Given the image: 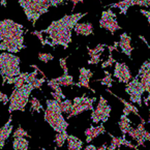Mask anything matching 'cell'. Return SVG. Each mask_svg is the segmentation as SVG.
Returning a JSON list of instances; mask_svg holds the SVG:
<instances>
[{
  "label": "cell",
  "instance_id": "6da1fadb",
  "mask_svg": "<svg viewBox=\"0 0 150 150\" xmlns=\"http://www.w3.org/2000/svg\"><path fill=\"white\" fill-rule=\"evenodd\" d=\"M87 13H77L73 15H65L63 18L57 21H53L48 28L42 30V33H47L48 38L45 40V45H49L52 48L60 45L64 49H67L71 42V30L75 28L77 23L81 20Z\"/></svg>",
  "mask_w": 150,
  "mask_h": 150
},
{
  "label": "cell",
  "instance_id": "7a4b0ae2",
  "mask_svg": "<svg viewBox=\"0 0 150 150\" xmlns=\"http://www.w3.org/2000/svg\"><path fill=\"white\" fill-rule=\"evenodd\" d=\"M0 50L8 51L9 53H18L25 49L24 27L15 21L5 19L0 22Z\"/></svg>",
  "mask_w": 150,
  "mask_h": 150
},
{
  "label": "cell",
  "instance_id": "3957f363",
  "mask_svg": "<svg viewBox=\"0 0 150 150\" xmlns=\"http://www.w3.org/2000/svg\"><path fill=\"white\" fill-rule=\"evenodd\" d=\"M47 109L45 111V120L48 122L56 132H65L69 122L62 116L60 103L56 99H47Z\"/></svg>",
  "mask_w": 150,
  "mask_h": 150
},
{
  "label": "cell",
  "instance_id": "277c9868",
  "mask_svg": "<svg viewBox=\"0 0 150 150\" xmlns=\"http://www.w3.org/2000/svg\"><path fill=\"white\" fill-rule=\"evenodd\" d=\"M33 89H34V87L32 84H25L24 86L19 89L13 88V93L9 96L11 105L8 108V113H11L13 111L24 112L25 107L29 102V95Z\"/></svg>",
  "mask_w": 150,
  "mask_h": 150
},
{
  "label": "cell",
  "instance_id": "5b68a950",
  "mask_svg": "<svg viewBox=\"0 0 150 150\" xmlns=\"http://www.w3.org/2000/svg\"><path fill=\"white\" fill-rule=\"evenodd\" d=\"M20 58L13 55V53H6L3 52L0 55V69L2 79L11 78L19 76L21 74L20 71Z\"/></svg>",
  "mask_w": 150,
  "mask_h": 150
},
{
  "label": "cell",
  "instance_id": "8992f818",
  "mask_svg": "<svg viewBox=\"0 0 150 150\" xmlns=\"http://www.w3.org/2000/svg\"><path fill=\"white\" fill-rule=\"evenodd\" d=\"M95 97H86V95H82L81 97H75L74 98V104L73 108H71V112L69 114L67 118H71L74 116H78L79 114H81L82 112L85 111H93V103L95 102Z\"/></svg>",
  "mask_w": 150,
  "mask_h": 150
},
{
  "label": "cell",
  "instance_id": "52a82bcc",
  "mask_svg": "<svg viewBox=\"0 0 150 150\" xmlns=\"http://www.w3.org/2000/svg\"><path fill=\"white\" fill-rule=\"evenodd\" d=\"M125 92L129 95L130 102L136 103L140 107H142V95L145 90L139 78L136 77L135 79H132V82H128L125 87Z\"/></svg>",
  "mask_w": 150,
  "mask_h": 150
},
{
  "label": "cell",
  "instance_id": "ba28073f",
  "mask_svg": "<svg viewBox=\"0 0 150 150\" xmlns=\"http://www.w3.org/2000/svg\"><path fill=\"white\" fill-rule=\"evenodd\" d=\"M111 113V107L108 105L107 100L104 98V96L100 95L99 97V102L97 107L92 111L91 113V119H92L93 123H98L99 121L107 122L110 117Z\"/></svg>",
  "mask_w": 150,
  "mask_h": 150
},
{
  "label": "cell",
  "instance_id": "9c48e42d",
  "mask_svg": "<svg viewBox=\"0 0 150 150\" xmlns=\"http://www.w3.org/2000/svg\"><path fill=\"white\" fill-rule=\"evenodd\" d=\"M18 1L20 3L21 7L23 8V11H24L28 21H30L34 26L40 16L44 15V11L31 0H18Z\"/></svg>",
  "mask_w": 150,
  "mask_h": 150
},
{
  "label": "cell",
  "instance_id": "30bf717a",
  "mask_svg": "<svg viewBox=\"0 0 150 150\" xmlns=\"http://www.w3.org/2000/svg\"><path fill=\"white\" fill-rule=\"evenodd\" d=\"M116 17H117V16L115 15L110 8H109L108 11H103L102 18L99 20V27L109 30L111 32V34L113 35L115 31L121 29V26L118 25Z\"/></svg>",
  "mask_w": 150,
  "mask_h": 150
},
{
  "label": "cell",
  "instance_id": "8fae6325",
  "mask_svg": "<svg viewBox=\"0 0 150 150\" xmlns=\"http://www.w3.org/2000/svg\"><path fill=\"white\" fill-rule=\"evenodd\" d=\"M137 77L143 85L145 92H148V97L145 98V105L148 106L150 102V60H147L142 64Z\"/></svg>",
  "mask_w": 150,
  "mask_h": 150
},
{
  "label": "cell",
  "instance_id": "7c38bea8",
  "mask_svg": "<svg viewBox=\"0 0 150 150\" xmlns=\"http://www.w3.org/2000/svg\"><path fill=\"white\" fill-rule=\"evenodd\" d=\"M114 76L117 78L119 83L127 84L132 79V74L128 69L126 63H120V62H115V69Z\"/></svg>",
  "mask_w": 150,
  "mask_h": 150
},
{
  "label": "cell",
  "instance_id": "4fadbf2b",
  "mask_svg": "<svg viewBox=\"0 0 150 150\" xmlns=\"http://www.w3.org/2000/svg\"><path fill=\"white\" fill-rule=\"evenodd\" d=\"M143 127H145V120H144V118H142L141 123L138 125V127L137 128L130 127L127 132L132 139L136 140V141L138 142L137 143L138 148H139L140 146H145V140H144L143 136H142V128Z\"/></svg>",
  "mask_w": 150,
  "mask_h": 150
},
{
  "label": "cell",
  "instance_id": "5bb4252c",
  "mask_svg": "<svg viewBox=\"0 0 150 150\" xmlns=\"http://www.w3.org/2000/svg\"><path fill=\"white\" fill-rule=\"evenodd\" d=\"M27 77H28V73H21L19 76L11 78H5L2 79V85L5 83L7 84H13L15 85V89H19L23 87L25 84H27Z\"/></svg>",
  "mask_w": 150,
  "mask_h": 150
},
{
  "label": "cell",
  "instance_id": "9a60e30c",
  "mask_svg": "<svg viewBox=\"0 0 150 150\" xmlns=\"http://www.w3.org/2000/svg\"><path fill=\"white\" fill-rule=\"evenodd\" d=\"M132 38L128 35L127 33H122L120 35V42H119V47L121 49V52L123 54H125L129 59H132V52L134 50V48L130 45Z\"/></svg>",
  "mask_w": 150,
  "mask_h": 150
},
{
  "label": "cell",
  "instance_id": "2e32d148",
  "mask_svg": "<svg viewBox=\"0 0 150 150\" xmlns=\"http://www.w3.org/2000/svg\"><path fill=\"white\" fill-rule=\"evenodd\" d=\"M31 1L35 3L44 11V13H48L51 6L57 7L59 5L65 4V0H31Z\"/></svg>",
  "mask_w": 150,
  "mask_h": 150
},
{
  "label": "cell",
  "instance_id": "e0dca14e",
  "mask_svg": "<svg viewBox=\"0 0 150 150\" xmlns=\"http://www.w3.org/2000/svg\"><path fill=\"white\" fill-rule=\"evenodd\" d=\"M80 76H79V84L81 87H85L87 89H90L92 92H95L90 86H89V80L90 78H92L93 73L90 69H87L85 67H80L79 69Z\"/></svg>",
  "mask_w": 150,
  "mask_h": 150
},
{
  "label": "cell",
  "instance_id": "ac0fdd59",
  "mask_svg": "<svg viewBox=\"0 0 150 150\" xmlns=\"http://www.w3.org/2000/svg\"><path fill=\"white\" fill-rule=\"evenodd\" d=\"M106 132V129H105L104 124H100L98 126H92L88 127L86 130H85V136H86V142L87 143H91L93 139L97 138L99 135H103Z\"/></svg>",
  "mask_w": 150,
  "mask_h": 150
},
{
  "label": "cell",
  "instance_id": "d6986e66",
  "mask_svg": "<svg viewBox=\"0 0 150 150\" xmlns=\"http://www.w3.org/2000/svg\"><path fill=\"white\" fill-rule=\"evenodd\" d=\"M106 91H107V92H108V93H110V94H112L113 96H115L117 99H119L120 102H121L122 104H123V106H124V109H123V114H124V115H126V116H127V115L129 114V113H134V114L137 115V116L140 118V119H142V117H141V116H140V114H139V111H138V108H136V107L134 106V105H132V104H130V103L126 102L125 99H123V98H122V97L118 96L117 94H115V93H113L112 91H111L109 88H107V90H106Z\"/></svg>",
  "mask_w": 150,
  "mask_h": 150
},
{
  "label": "cell",
  "instance_id": "ffe728a7",
  "mask_svg": "<svg viewBox=\"0 0 150 150\" xmlns=\"http://www.w3.org/2000/svg\"><path fill=\"white\" fill-rule=\"evenodd\" d=\"M11 121H13V117L9 116V119L7 122L2 126V128L0 129V148L4 147V144L6 140L9 138L11 134L13 132V125H11Z\"/></svg>",
  "mask_w": 150,
  "mask_h": 150
},
{
  "label": "cell",
  "instance_id": "44dd1931",
  "mask_svg": "<svg viewBox=\"0 0 150 150\" xmlns=\"http://www.w3.org/2000/svg\"><path fill=\"white\" fill-rule=\"evenodd\" d=\"M74 29L78 35L88 36L93 34V25L91 23H77Z\"/></svg>",
  "mask_w": 150,
  "mask_h": 150
},
{
  "label": "cell",
  "instance_id": "7402d4cb",
  "mask_svg": "<svg viewBox=\"0 0 150 150\" xmlns=\"http://www.w3.org/2000/svg\"><path fill=\"white\" fill-rule=\"evenodd\" d=\"M132 3H134V0H121L119 2L107 5L106 7H118V8L120 9V13H121V15H126L128 8L134 5Z\"/></svg>",
  "mask_w": 150,
  "mask_h": 150
},
{
  "label": "cell",
  "instance_id": "603a6c76",
  "mask_svg": "<svg viewBox=\"0 0 150 150\" xmlns=\"http://www.w3.org/2000/svg\"><path fill=\"white\" fill-rule=\"evenodd\" d=\"M54 80H55L61 87H67V86L81 87L79 83H74V78H73V76H71V75H64L63 74V76H61V77H59V78H55Z\"/></svg>",
  "mask_w": 150,
  "mask_h": 150
},
{
  "label": "cell",
  "instance_id": "cb8c5ba5",
  "mask_svg": "<svg viewBox=\"0 0 150 150\" xmlns=\"http://www.w3.org/2000/svg\"><path fill=\"white\" fill-rule=\"evenodd\" d=\"M108 135L111 137L112 141H111V145L108 147V150H114V149H119L121 146L125 145V142H126V135H123L122 137H115L113 136L112 134L108 132Z\"/></svg>",
  "mask_w": 150,
  "mask_h": 150
},
{
  "label": "cell",
  "instance_id": "d4e9b609",
  "mask_svg": "<svg viewBox=\"0 0 150 150\" xmlns=\"http://www.w3.org/2000/svg\"><path fill=\"white\" fill-rule=\"evenodd\" d=\"M67 148L69 150H81L83 148V141H81L76 136H69V138H67Z\"/></svg>",
  "mask_w": 150,
  "mask_h": 150
},
{
  "label": "cell",
  "instance_id": "484cf974",
  "mask_svg": "<svg viewBox=\"0 0 150 150\" xmlns=\"http://www.w3.org/2000/svg\"><path fill=\"white\" fill-rule=\"evenodd\" d=\"M13 147L15 150H27L29 148V141H27L25 137L13 138Z\"/></svg>",
  "mask_w": 150,
  "mask_h": 150
},
{
  "label": "cell",
  "instance_id": "4316f807",
  "mask_svg": "<svg viewBox=\"0 0 150 150\" xmlns=\"http://www.w3.org/2000/svg\"><path fill=\"white\" fill-rule=\"evenodd\" d=\"M130 123H132V121L128 119L126 115L123 114L121 117H120V120H119V122H118V125H119V128H120V130H121L122 135H126V134L128 132L129 128L132 127V126H130Z\"/></svg>",
  "mask_w": 150,
  "mask_h": 150
},
{
  "label": "cell",
  "instance_id": "83f0119b",
  "mask_svg": "<svg viewBox=\"0 0 150 150\" xmlns=\"http://www.w3.org/2000/svg\"><path fill=\"white\" fill-rule=\"evenodd\" d=\"M47 84H48L49 87H51V88L53 89L54 92H56L57 94H59L60 96L62 97V98L65 99V95H64L63 92H62L61 86H60V85L58 84V83L55 81V80H54V79H51V80H48V79H47Z\"/></svg>",
  "mask_w": 150,
  "mask_h": 150
},
{
  "label": "cell",
  "instance_id": "f1b7e54d",
  "mask_svg": "<svg viewBox=\"0 0 150 150\" xmlns=\"http://www.w3.org/2000/svg\"><path fill=\"white\" fill-rule=\"evenodd\" d=\"M69 138V135H67V132H57L56 134V137H55V142H56V145L57 147H62L64 145V142L67 140Z\"/></svg>",
  "mask_w": 150,
  "mask_h": 150
},
{
  "label": "cell",
  "instance_id": "f546056e",
  "mask_svg": "<svg viewBox=\"0 0 150 150\" xmlns=\"http://www.w3.org/2000/svg\"><path fill=\"white\" fill-rule=\"evenodd\" d=\"M30 104H31V112H38L40 113V111L42 110V106L40 104V102L38 100L36 97H31L30 99Z\"/></svg>",
  "mask_w": 150,
  "mask_h": 150
},
{
  "label": "cell",
  "instance_id": "4dcf8cb0",
  "mask_svg": "<svg viewBox=\"0 0 150 150\" xmlns=\"http://www.w3.org/2000/svg\"><path fill=\"white\" fill-rule=\"evenodd\" d=\"M60 107H61L62 112L65 114H69L71 112V108H73V102L69 99H64L60 102Z\"/></svg>",
  "mask_w": 150,
  "mask_h": 150
},
{
  "label": "cell",
  "instance_id": "1f68e13d",
  "mask_svg": "<svg viewBox=\"0 0 150 150\" xmlns=\"http://www.w3.org/2000/svg\"><path fill=\"white\" fill-rule=\"evenodd\" d=\"M105 74H106V77L102 80H98V81H100V84L102 85H105V86H107L108 88H111V87H112V83L114 82L112 79V75L107 71H105Z\"/></svg>",
  "mask_w": 150,
  "mask_h": 150
},
{
  "label": "cell",
  "instance_id": "d6a6232c",
  "mask_svg": "<svg viewBox=\"0 0 150 150\" xmlns=\"http://www.w3.org/2000/svg\"><path fill=\"white\" fill-rule=\"evenodd\" d=\"M105 47H106V45H97L96 48H94V49H90L89 47H87L89 56L95 55V54H98V53H103V52H104Z\"/></svg>",
  "mask_w": 150,
  "mask_h": 150
},
{
  "label": "cell",
  "instance_id": "836d02e7",
  "mask_svg": "<svg viewBox=\"0 0 150 150\" xmlns=\"http://www.w3.org/2000/svg\"><path fill=\"white\" fill-rule=\"evenodd\" d=\"M38 59L44 62V63H48L49 61L53 60L54 57L50 53H38Z\"/></svg>",
  "mask_w": 150,
  "mask_h": 150
},
{
  "label": "cell",
  "instance_id": "e575fe53",
  "mask_svg": "<svg viewBox=\"0 0 150 150\" xmlns=\"http://www.w3.org/2000/svg\"><path fill=\"white\" fill-rule=\"evenodd\" d=\"M17 137H25V138H30V136L27 134V132L25 129H23L21 126H19L16 132H13V138H17Z\"/></svg>",
  "mask_w": 150,
  "mask_h": 150
},
{
  "label": "cell",
  "instance_id": "d590c367",
  "mask_svg": "<svg viewBox=\"0 0 150 150\" xmlns=\"http://www.w3.org/2000/svg\"><path fill=\"white\" fill-rule=\"evenodd\" d=\"M113 63H115V60H114V58H113V56H112V52H110L108 59H107L106 61L102 64V69H105L106 67H108V66H112Z\"/></svg>",
  "mask_w": 150,
  "mask_h": 150
},
{
  "label": "cell",
  "instance_id": "8d00e7d4",
  "mask_svg": "<svg viewBox=\"0 0 150 150\" xmlns=\"http://www.w3.org/2000/svg\"><path fill=\"white\" fill-rule=\"evenodd\" d=\"M100 55H102V53H98V54H95V55L90 56V59L88 60V64H98V62L102 60Z\"/></svg>",
  "mask_w": 150,
  "mask_h": 150
},
{
  "label": "cell",
  "instance_id": "74e56055",
  "mask_svg": "<svg viewBox=\"0 0 150 150\" xmlns=\"http://www.w3.org/2000/svg\"><path fill=\"white\" fill-rule=\"evenodd\" d=\"M134 5H139V6L149 7L150 6V0H134Z\"/></svg>",
  "mask_w": 150,
  "mask_h": 150
},
{
  "label": "cell",
  "instance_id": "f35d334b",
  "mask_svg": "<svg viewBox=\"0 0 150 150\" xmlns=\"http://www.w3.org/2000/svg\"><path fill=\"white\" fill-rule=\"evenodd\" d=\"M69 57L65 58H60L59 59V63L61 65L62 69H63V74L64 75H69V69H67V65H66V60H67Z\"/></svg>",
  "mask_w": 150,
  "mask_h": 150
},
{
  "label": "cell",
  "instance_id": "ab89813d",
  "mask_svg": "<svg viewBox=\"0 0 150 150\" xmlns=\"http://www.w3.org/2000/svg\"><path fill=\"white\" fill-rule=\"evenodd\" d=\"M31 34H33V35H36L38 38V40H40V44L42 45V46H45V40H44V36H42V31H38V30H34L33 32H31Z\"/></svg>",
  "mask_w": 150,
  "mask_h": 150
},
{
  "label": "cell",
  "instance_id": "60d3db41",
  "mask_svg": "<svg viewBox=\"0 0 150 150\" xmlns=\"http://www.w3.org/2000/svg\"><path fill=\"white\" fill-rule=\"evenodd\" d=\"M142 136H143L144 140L145 141H149L150 142V132H147V130L145 129V127L142 128Z\"/></svg>",
  "mask_w": 150,
  "mask_h": 150
},
{
  "label": "cell",
  "instance_id": "b9f144b4",
  "mask_svg": "<svg viewBox=\"0 0 150 150\" xmlns=\"http://www.w3.org/2000/svg\"><path fill=\"white\" fill-rule=\"evenodd\" d=\"M0 99H1V102H2L3 105H6L9 102V97L5 93H0Z\"/></svg>",
  "mask_w": 150,
  "mask_h": 150
},
{
  "label": "cell",
  "instance_id": "7bdbcfd3",
  "mask_svg": "<svg viewBox=\"0 0 150 150\" xmlns=\"http://www.w3.org/2000/svg\"><path fill=\"white\" fill-rule=\"evenodd\" d=\"M140 13H143L148 20V23L150 25V11H145V9H140Z\"/></svg>",
  "mask_w": 150,
  "mask_h": 150
},
{
  "label": "cell",
  "instance_id": "ee69618b",
  "mask_svg": "<svg viewBox=\"0 0 150 150\" xmlns=\"http://www.w3.org/2000/svg\"><path fill=\"white\" fill-rule=\"evenodd\" d=\"M51 95L53 96V98H54V99H56V100H57V102H59V103H60V102H62V99H63L61 96H60L59 94H57V93L54 92V91H53V92H51Z\"/></svg>",
  "mask_w": 150,
  "mask_h": 150
},
{
  "label": "cell",
  "instance_id": "f6af8a7d",
  "mask_svg": "<svg viewBox=\"0 0 150 150\" xmlns=\"http://www.w3.org/2000/svg\"><path fill=\"white\" fill-rule=\"evenodd\" d=\"M67 1H71V2L73 3V8H71V11H74V9L76 8V5L79 2H81V3L84 2V0H67Z\"/></svg>",
  "mask_w": 150,
  "mask_h": 150
},
{
  "label": "cell",
  "instance_id": "bcb514c9",
  "mask_svg": "<svg viewBox=\"0 0 150 150\" xmlns=\"http://www.w3.org/2000/svg\"><path fill=\"white\" fill-rule=\"evenodd\" d=\"M85 150H97V147H95L94 145H87L86 147H85Z\"/></svg>",
  "mask_w": 150,
  "mask_h": 150
},
{
  "label": "cell",
  "instance_id": "7dc6e473",
  "mask_svg": "<svg viewBox=\"0 0 150 150\" xmlns=\"http://www.w3.org/2000/svg\"><path fill=\"white\" fill-rule=\"evenodd\" d=\"M106 149H108V146H107V144H104V145L97 147V150H106Z\"/></svg>",
  "mask_w": 150,
  "mask_h": 150
},
{
  "label": "cell",
  "instance_id": "c3c4849f",
  "mask_svg": "<svg viewBox=\"0 0 150 150\" xmlns=\"http://www.w3.org/2000/svg\"><path fill=\"white\" fill-rule=\"evenodd\" d=\"M0 3H1V5H2V6H6V0H1V1H0Z\"/></svg>",
  "mask_w": 150,
  "mask_h": 150
},
{
  "label": "cell",
  "instance_id": "681fc988",
  "mask_svg": "<svg viewBox=\"0 0 150 150\" xmlns=\"http://www.w3.org/2000/svg\"><path fill=\"white\" fill-rule=\"evenodd\" d=\"M148 123L150 124V110H149V120H148Z\"/></svg>",
  "mask_w": 150,
  "mask_h": 150
}]
</instances>
